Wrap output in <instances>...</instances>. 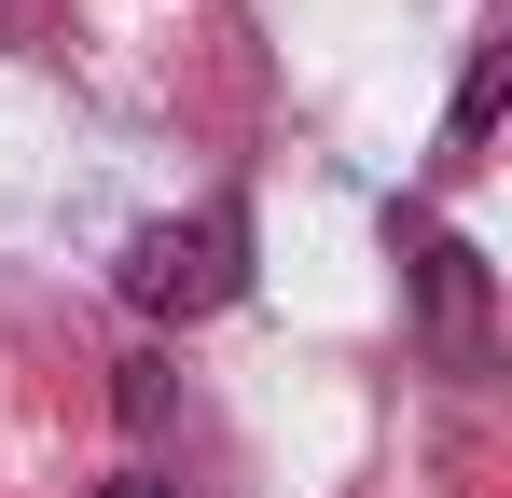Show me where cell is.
Segmentation results:
<instances>
[{"mask_svg":"<svg viewBox=\"0 0 512 498\" xmlns=\"http://www.w3.org/2000/svg\"><path fill=\"white\" fill-rule=\"evenodd\" d=\"M250 291V222L236 208H194V222H139L125 236V305L139 319H222Z\"/></svg>","mask_w":512,"mask_h":498,"instance_id":"1","label":"cell"},{"mask_svg":"<svg viewBox=\"0 0 512 498\" xmlns=\"http://www.w3.org/2000/svg\"><path fill=\"white\" fill-rule=\"evenodd\" d=\"M416 277H429V332H443V360H485V263L457 236H416Z\"/></svg>","mask_w":512,"mask_h":498,"instance_id":"2","label":"cell"},{"mask_svg":"<svg viewBox=\"0 0 512 498\" xmlns=\"http://www.w3.org/2000/svg\"><path fill=\"white\" fill-rule=\"evenodd\" d=\"M485 125H499V56H471V83H457V125H443V166L485 153Z\"/></svg>","mask_w":512,"mask_h":498,"instance_id":"3","label":"cell"},{"mask_svg":"<svg viewBox=\"0 0 512 498\" xmlns=\"http://www.w3.org/2000/svg\"><path fill=\"white\" fill-rule=\"evenodd\" d=\"M111 498H180V485H111Z\"/></svg>","mask_w":512,"mask_h":498,"instance_id":"4","label":"cell"}]
</instances>
